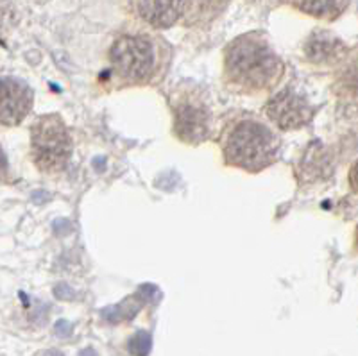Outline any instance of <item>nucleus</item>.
<instances>
[{
    "instance_id": "nucleus-1",
    "label": "nucleus",
    "mask_w": 358,
    "mask_h": 356,
    "mask_svg": "<svg viewBox=\"0 0 358 356\" xmlns=\"http://www.w3.org/2000/svg\"><path fill=\"white\" fill-rule=\"evenodd\" d=\"M285 65L262 34H244L224 52V85L236 94L273 92L283 79Z\"/></svg>"
},
{
    "instance_id": "nucleus-2",
    "label": "nucleus",
    "mask_w": 358,
    "mask_h": 356,
    "mask_svg": "<svg viewBox=\"0 0 358 356\" xmlns=\"http://www.w3.org/2000/svg\"><path fill=\"white\" fill-rule=\"evenodd\" d=\"M224 163L251 174L273 165L280 152L281 140L268 122L249 111H233L224 117L217 136Z\"/></svg>"
},
{
    "instance_id": "nucleus-3",
    "label": "nucleus",
    "mask_w": 358,
    "mask_h": 356,
    "mask_svg": "<svg viewBox=\"0 0 358 356\" xmlns=\"http://www.w3.org/2000/svg\"><path fill=\"white\" fill-rule=\"evenodd\" d=\"M108 76L118 83L117 88L158 85L167 70L165 49L147 34H122L111 45Z\"/></svg>"
},
{
    "instance_id": "nucleus-4",
    "label": "nucleus",
    "mask_w": 358,
    "mask_h": 356,
    "mask_svg": "<svg viewBox=\"0 0 358 356\" xmlns=\"http://www.w3.org/2000/svg\"><path fill=\"white\" fill-rule=\"evenodd\" d=\"M172 131L188 145H201L212 138L213 110L206 90L192 83L176 86L171 94Z\"/></svg>"
},
{
    "instance_id": "nucleus-5",
    "label": "nucleus",
    "mask_w": 358,
    "mask_h": 356,
    "mask_svg": "<svg viewBox=\"0 0 358 356\" xmlns=\"http://www.w3.org/2000/svg\"><path fill=\"white\" fill-rule=\"evenodd\" d=\"M31 156L43 174H59L72 158V138L59 115L40 117L31 127Z\"/></svg>"
},
{
    "instance_id": "nucleus-6",
    "label": "nucleus",
    "mask_w": 358,
    "mask_h": 356,
    "mask_svg": "<svg viewBox=\"0 0 358 356\" xmlns=\"http://www.w3.org/2000/svg\"><path fill=\"white\" fill-rule=\"evenodd\" d=\"M313 115L315 108L294 88L281 90L265 104V117L280 131L301 129L312 122Z\"/></svg>"
},
{
    "instance_id": "nucleus-7",
    "label": "nucleus",
    "mask_w": 358,
    "mask_h": 356,
    "mask_svg": "<svg viewBox=\"0 0 358 356\" xmlns=\"http://www.w3.org/2000/svg\"><path fill=\"white\" fill-rule=\"evenodd\" d=\"M33 90L15 77H0V124L18 126L33 108Z\"/></svg>"
},
{
    "instance_id": "nucleus-8",
    "label": "nucleus",
    "mask_w": 358,
    "mask_h": 356,
    "mask_svg": "<svg viewBox=\"0 0 358 356\" xmlns=\"http://www.w3.org/2000/svg\"><path fill=\"white\" fill-rule=\"evenodd\" d=\"M331 172H334V158L330 150L321 142L310 143L303 158L297 163L296 176L299 183L310 185V183L324 181L326 178H330Z\"/></svg>"
},
{
    "instance_id": "nucleus-9",
    "label": "nucleus",
    "mask_w": 358,
    "mask_h": 356,
    "mask_svg": "<svg viewBox=\"0 0 358 356\" xmlns=\"http://www.w3.org/2000/svg\"><path fill=\"white\" fill-rule=\"evenodd\" d=\"M344 41L328 31H315L305 43V56L313 65H335L346 57Z\"/></svg>"
},
{
    "instance_id": "nucleus-10",
    "label": "nucleus",
    "mask_w": 358,
    "mask_h": 356,
    "mask_svg": "<svg viewBox=\"0 0 358 356\" xmlns=\"http://www.w3.org/2000/svg\"><path fill=\"white\" fill-rule=\"evenodd\" d=\"M185 0H134V11L145 24L167 29L178 22Z\"/></svg>"
},
{
    "instance_id": "nucleus-11",
    "label": "nucleus",
    "mask_w": 358,
    "mask_h": 356,
    "mask_svg": "<svg viewBox=\"0 0 358 356\" xmlns=\"http://www.w3.org/2000/svg\"><path fill=\"white\" fill-rule=\"evenodd\" d=\"M289 2L299 11L322 20H335L346 11L350 4V0H289Z\"/></svg>"
},
{
    "instance_id": "nucleus-12",
    "label": "nucleus",
    "mask_w": 358,
    "mask_h": 356,
    "mask_svg": "<svg viewBox=\"0 0 358 356\" xmlns=\"http://www.w3.org/2000/svg\"><path fill=\"white\" fill-rule=\"evenodd\" d=\"M155 290L156 288H152V287H143L138 294H134V296L127 297L124 303L115 304V306H111V308H106V310L102 312V315H104V319L106 320H110V322H118V320L133 319V317L138 313L140 308L143 306V303H147V301L151 299L152 292Z\"/></svg>"
},
{
    "instance_id": "nucleus-13",
    "label": "nucleus",
    "mask_w": 358,
    "mask_h": 356,
    "mask_svg": "<svg viewBox=\"0 0 358 356\" xmlns=\"http://www.w3.org/2000/svg\"><path fill=\"white\" fill-rule=\"evenodd\" d=\"M344 65L337 72L335 79V92L342 99H358V54L350 59L344 57Z\"/></svg>"
},
{
    "instance_id": "nucleus-14",
    "label": "nucleus",
    "mask_w": 358,
    "mask_h": 356,
    "mask_svg": "<svg viewBox=\"0 0 358 356\" xmlns=\"http://www.w3.org/2000/svg\"><path fill=\"white\" fill-rule=\"evenodd\" d=\"M151 335L147 332H138L136 335H133L129 339L127 349L134 356H147V353L151 351Z\"/></svg>"
},
{
    "instance_id": "nucleus-15",
    "label": "nucleus",
    "mask_w": 358,
    "mask_h": 356,
    "mask_svg": "<svg viewBox=\"0 0 358 356\" xmlns=\"http://www.w3.org/2000/svg\"><path fill=\"white\" fill-rule=\"evenodd\" d=\"M350 187L355 194H358V159L350 169Z\"/></svg>"
},
{
    "instance_id": "nucleus-16",
    "label": "nucleus",
    "mask_w": 358,
    "mask_h": 356,
    "mask_svg": "<svg viewBox=\"0 0 358 356\" xmlns=\"http://www.w3.org/2000/svg\"><path fill=\"white\" fill-rule=\"evenodd\" d=\"M54 332H56L57 336H69L70 332H72V326H70L66 320H59V322H56V326H54Z\"/></svg>"
},
{
    "instance_id": "nucleus-17",
    "label": "nucleus",
    "mask_w": 358,
    "mask_h": 356,
    "mask_svg": "<svg viewBox=\"0 0 358 356\" xmlns=\"http://www.w3.org/2000/svg\"><path fill=\"white\" fill-rule=\"evenodd\" d=\"M8 158H6V152L0 147V181H4L8 178Z\"/></svg>"
},
{
    "instance_id": "nucleus-18",
    "label": "nucleus",
    "mask_w": 358,
    "mask_h": 356,
    "mask_svg": "<svg viewBox=\"0 0 358 356\" xmlns=\"http://www.w3.org/2000/svg\"><path fill=\"white\" fill-rule=\"evenodd\" d=\"M81 356H97V355H95L94 349H85V351L81 353Z\"/></svg>"
},
{
    "instance_id": "nucleus-19",
    "label": "nucleus",
    "mask_w": 358,
    "mask_h": 356,
    "mask_svg": "<svg viewBox=\"0 0 358 356\" xmlns=\"http://www.w3.org/2000/svg\"><path fill=\"white\" fill-rule=\"evenodd\" d=\"M355 247H357V251H358V226L357 229H355Z\"/></svg>"
},
{
    "instance_id": "nucleus-20",
    "label": "nucleus",
    "mask_w": 358,
    "mask_h": 356,
    "mask_svg": "<svg viewBox=\"0 0 358 356\" xmlns=\"http://www.w3.org/2000/svg\"><path fill=\"white\" fill-rule=\"evenodd\" d=\"M45 356H63V355L59 351H49Z\"/></svg>"
}]
</instances>
